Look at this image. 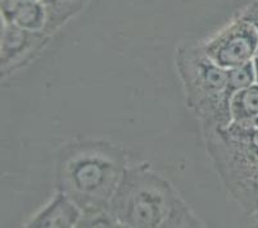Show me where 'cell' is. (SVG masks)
I'll list each match as a JSON object with an SVG mask.
<instances>
[{
    "label": "cell",
    "instance_id": "1",
    "mask_svg": "<svg viewBox=\"0 0 258 228\" xmlns=\"http://www.w3.org/2000/svg\"><path fill=\"white\" fill-rule=\"evenodd\" d=\"M125 150L109 141L80 138L63 145L55 159V185L83 213L109 210L127 167Z\"/></svg>",
    "mask_w": 258,
    "mask_h": 228
},
{
    "label": "cell",
    "instance_id": "2",
    "mask_svg": "<svg viewBox=\"0 0 258 228\" xmlns=\"http://www.w3.org/2000/svg\"><path fill=\"white\" fill-rule=\"evenodd\" d=\"M109 210L119 227H206L172 183L147 162L126 167Z\"/></svg>",
    "mask_w": 258,
    "mask_h": 228
},
{
    "label": "cell",
    "instance_id": "3",
    "mask_svg": "<svg viewBox=\"0 0 258 228\" xmlns=\"http://www.w3.org/2000/svg\"><path fill=\"white\" fill-rule=\"evenodd\" d=\"M203 136L222 185L250 215L258 208V127L231 122Z\"/></svg>",
    "mask_w": 258,
    "mask_h": 228
},
{
    "label": "cell",
    "instance_id": "4",
    "mask_svg": "<svg viewBox=\"0 0 258 228\" xmlns=\"http://www.w3.org/2000/svg\"><path fill=\"white\" fill-rule=\"evenodd\" d=\"M176 69L181 80L186 107L201 122L203 133L229 126L227 69L216 64L202 44H182L176 50Z\"/></svg>",
    "mask_w": 258,
    "mask_h": 228
},
{
    "label": "cell",
    "instance_id": "5",
    "mask_svg": "<svg viewBox=\"0 0 258 228\" xmlns=\"http://www.w3.org/2000/svg\"><path fill=\"white\" fill-rule=\"evenodd\" d=\"M211 59L225 69L239 67L258 54V35L254 26L239 16L219 34L202 44Z\"/></svg>",
    "mask_w": 258,
    "mask_h": 228
},
{
    "label": "cell",
    "instance_id": "6",
    "mask_svg": "<svg viewBox=\"0 0 258 228\" xmlns=\"http://www.w3.org/2000/svg\"><path fill=\"white\" fill-rule=\"evenodd\" d=\"M50 36L45 31H29L15 23L2 21V79L35 59Z\"/></svg>",
    "mask_w": 258,
    "mask_h": 228
},
{
    "label": "cell",
    "instance_id": "7",
    "mask_svg": "<svg viewBox=\"0 0 258 228\" xmlns=\"http://www.w3.org/2000/svg\"><path fill=\"white\" fill-rule=\"evenodd\" d=\"M83 210L63 192L57 191L53 199L39 210L25 227L29 228H72L77 227Z\"/></svg>",
    "mask_w": 258,
    "mask_h": 228
},
{
    "label": "cell",
    "instance_id": "8",
    "mask_svg": "<svg viewBox=\"0 0 258 228\" xmlns=\"http://www.w3.org/2000/svg\"><path fill=\"white\" fill-rule=\"evenodd\" d=\"M48 13L45 32L53 35L85 8L89 0H40Z\"/></svg>",
    "mask_w": 258,
    "mask_h": 228
},
{
    "label": "cell",
    "instance_id": "9",
    "mask_svg": "<svg viewBox=\"0 0 258 228\" xmlns=\"http://www.w3.org/2000/svg\"><path fill=\"white\" fill-rule=\"evenodd\" d=\"M234 123L254 124L258 119V84L238 91L230 104Z\"/></svg>",
    "mask_w": 258,
    "mask_h": 228
},
{
    "label": "cell",
    "instance_id": "10",
    "mask_svg": "<svg viewBox=\"0 0 258 228\" xmlns=\"http://www.w3.org/2000/svg\"><path fill=\"white\" fill-rule=\"evenodd\" d=\"M18 27L29 31H45L48 23V13L44 4L40 0H27L21 2L16 11L12 22Z\"/></svg>",
    "mask_w": 258,
    "mask_h": 228
},
{
    "label": "cell",
    "instance_id": "11",
    "mask_svg": "<svg viewBox=\"0 0 258 228\" xmlns=\"http://www.w3.org/2000/svg\"><path fill=\"white\" fill-rule=\"evenodd\" d=\"M255 84L254 68L253 62L245 63L239 67L227 69V88L226 93L230 99H233L238 91L247 89Z\"/></svg>",
    "mask_w": 258,
    "mask_h": 228
},
{
    "label": "cell",
    "instance_id": "12",
    "mask_svg": "<svg viewBox=\"0 0 258 228\" xmlns=\"http://www.w3.org/2000/svg\"><path fill=\"white\" fill-rule=\"evenodd\" d=\"M77 227H119L111 210H95L83 213Z\"/></svg>",
    "mask_w": 258,
    "mask_h": 228
},
{
    "label": "cell",
    "instance_id": "13",
    "mask_svg": "<svg viewBox=\"0 0 258 228\" xmlns=\"http://www.w3.org/2000/svg\"><path fill=\"white\" fill-rule=\"evenodd\" d=\"M240 16L244 18V20H247L248 22H250L253 26H254L258 35V0L257 2H254L253 4H250V6L248 7V8L245 9Z\"/></svg>",
    "mask_w": 258,
    "mask_h": 228
},
{
    "label": "cell",
    "instance_id": "14",
    "mask_svg": "<svg viewBox=\"0 0 258 228\" xmlns=\"http://www.w3.org/2000/svg\"><path fill=\"white\" fill-rule=\"evenodd\" d=\"M253 62V68H254V74H255V84H258V55L254 56Z\"/></svg>",
    "mask_w": 258,
    "mask_h": 228
},
{
    "label": "cell",
    "instance_id": "15",
    "mask_svg": "<svg viewBox=\"0 0 258 228\" xmlns=\"http://www.w3.org/2000/svg\"><path fill=\"white\" fill-rule=\"evenodd\" d=\"M250 217L253 218V223H254L255 227H258V208L253 211L252 214H250Z\"/></svg>",
    "mask_w": 258,
    "mask_h": 228
},
{
    "label": "cell",
    "instance_id": "16",
    "mask_svg": "<svg viewBox=\"0 0 258 228\" xmlns=\"http://www.w3.org/2000/svg\"><path fill=\"white\" fill-rule=\"evenodd\" d=\"M254 124H255V126H257V127H258V119H257V121H255V122H254Z\"/></svg>",
    "mask_w": 258,
    "mask_h": 228
},
{
    "label": "cell",
    "instance_id": "17",
    "mask_svg": "<svg viewBox=\"0 0 258 228\" xmlns=\"http://www.w3.org/2000/svg\"><path fill=\"white\" fill-rule=\"evenodd\" d=\"M20 2H27V0H20Z\"/></svg>",
    "mask_w": 258,
    "mask_h": 228
}]
</instances>
